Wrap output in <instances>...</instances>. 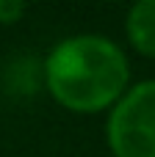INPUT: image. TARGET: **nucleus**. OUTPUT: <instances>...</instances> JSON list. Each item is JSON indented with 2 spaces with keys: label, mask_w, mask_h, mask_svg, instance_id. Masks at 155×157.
Wrapping results in <instances>:
<instances>
[{
  "label": "nucleus",
  "mask_w": 155,
  "mask_h": 157,
  "mask_svg": "<svg viewBox=\"0 0 155 157\" xmlns=\"http://www.w3.org/2000/svg\"><path fill=\"white\" fill-rule=\"evenodd\" d=\"M0 86L14 99H31L44 91L42 58L31 52H17L0 66Z\"/></svg>",
  "instance_id": "nucleus-3"
},
{
  "label": "nucleus",
  "mask_w": 155,
  "mask_h": 157,
  "mask_svg": "<svg viewBox=\"0 0 155 157\" xmlns=\"http://www.w3.org/2000/svg\"><path fill=\"white\" fill-rule=\"evenodd\" d=\"M103 132L111 157H155V77L133 80L105 113Z\"/></svg>",
  "instance_id": "nucleus-2"
},
{
  "label": "nucleus",
  "mask_w": 155,
  "mask_h": 157,
  "mask_svg": "<svg viewBox=\"0 0 155 157\" xmlns=\"http://www.w3.org/2000/svg\"><path fill=\"white\" fill-rule=\"evenodd\" d=\"M125 41L133 52L155 58V0H139L125 14Z\"/></svg>",
  "instance_id": "nucleus-4"
},
{
  "label": "nucleus",
  "mask_w": 155,
  "mask_h": 157,
  "mask_svg": "<svg viewBox=\"0 0 155 157\" xmlns=\"http://www.w3.org/2000/svg\"><path fill=\"white\" fill-rule=\"evenodd\" d=\"M47 97L72 116H105L133 86L128 47L105 33H72L42 58Z\"/></svg>",
  "instance_id": "nucleus-1"
},
{
  "label": "nucleus",
  "mask_w": 155,
  "mask_h": 157,
  "mask_svg": "<svg viewBox=\"0 0 155 157\" xmlns=\"http://www.w3.org/2000/svg\"><path fill=\"white\" fill-rule=\"evenodd\" d=\"M28 14V6L19 0H0V25H17Z\"/></svg>",
  "instance_id": "nucleus-5"
}]
</instances>
